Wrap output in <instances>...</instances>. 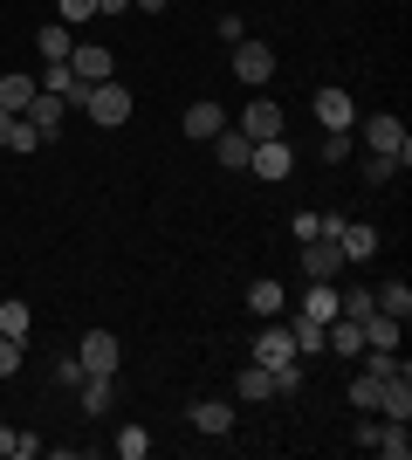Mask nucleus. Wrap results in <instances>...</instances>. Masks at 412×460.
<instances>
[{
  "instance_id": "1",
  "label": "nucleus",
  "mask_w": 412,
  "mask_h": 460,
  "mask_svg": "<svg viewBox=\"0 0 412 460\" xmlns=\"http://www.w3.org/2000/svg\"><path fill=\"white\" fill-rule=\"evenodd\" d=\"M364 145H372L378 158H399V172H406V165H412V137H406V124H399L392 111L364 117Z\"/></svg>"
},
{
  "instance_id": "2",
  "label": "nucleus",
  "mask_w": 412,
  "mask_h": 460,
  "mask_svg": "<svg viewBox=\"0 0 412 460\" xmlns=\"http://www.w3.org/2000/svg\"><path fill=\"white\" fill-rule=\"evenodd\" d=\"M83 111L97 117L103 131H118L124 117H131V90H124L118 76H103V83H90V96H83Z\"/></svg>"
},
{
  "instance_id": "3",
  "label": "nucleus",
  "mask_w": 412,
  "mask_h": 460,
  "mask_svg": "<svg viewBox=\"0 0 412 460\" xmlns=\"http://www.w3.org/2000/svg\"><path fill=\"white\" fill-rule=\"evenodd\" d=\"M76 358H83V371H90V378H118V365H124V344L110 337V330H90V337L76 344Z\"/></svg>"
},
{
  "instance_id": "4",
  "label": "nucleus",
  "mask_w": 412,
  "mask_h": 460,
  "mask_svg": "<svg viewBox=\"0 0 412 460\" xmlns=\"http://www.w3.org/2000/svg\"><path fill=\"white\" fill-rule=\"evenodd\" d=\"M234 76L248 83V90H261V83L275 76V49H268V41H255V35H241L234 41Z\"/></svg>"
},
{
  "instance_id": "5",
  "label": "nucleus",
  "mask_w": 412,
  "mask_h": 460,
  "mask_svg": "<svg viewBox=\"0 0 412 460\" xmlns=\"http://www.w3.org/2000/svg\"><path fill=\"white\" fill-rule=\"evenodd\" d=\"M241 137H289V124H282V103H275V96H255V103H248V111H241V124H234Z\"/></svg>"
},
{
  "instance_id": "6",
  "label": "nucleus",
  "mask_w": 412,
  "mask_h": 460,
  "mask_svg": "<svg viewBox=\"0 0 412 460\" xmlns=\"http://www.w3.org/2000/svg\"><path fill=\"white\" fill-rule=\"evenodd\" d=\"M248 172H255V179H289L295 172V145H289V137H261L255 158H248Z\"/></svg>"
},
{
  "instance_id": "7",
  "label": "nucleus",
  "mask_w": 412,
  "mask_h": 460,
  "mask_svg": "<svg viewBox=\"0 0 412 460\" xmlns=\"http://www.w3.org/2000/svg\"><path fill=\"white\" fill-rule=\"evenodd\" d=\"M302 275H310V282H337V275H344V248H337V241H323V234H316V241H302Z\"/></svg>"
},
{
  "instance_id": "8",
  "label": "nucleus",
  "mask_w": 412,
  "mask_h": 460,
  "mask_svg": "<svg viewBox=\"0 0 412 460\" xmlns=\"http://www.w3.org/2000/svg\"><path fill=\"white\" fill-rule=\"evenodd\" d=\"M69 69H76L83 83H103V76H118V56H110L103 41H76V49H69Z\"/></svg>"
},
{
  "instance_id": "9",
  "label": "nucleus",
  "mask_w": 412,
  "mask_h": 460,
  "mask_svg": "<svg viewBox=\"0 0 412 460\" xmlns=\"http://www.w3.org/2000/svg\"><path fill=\"white\" fill-rule=\"evenodd\" d=\"M310 111H316V124H323V131H351V124H357V103L337 90V83H330V90H316Z\"/></svg>"
},
{
  "instance_id": "10",
  "label": "nucleus",
  "mask_w": 412,
  "mask_h": 460,
  "mask_svg": "<svg viewBox=\"0 0 412 460\" xmlns=\"http://www.w3.org/2000/svg\"><path fill=\"white\" fill-rule=\"evenodd\" d=\"M41 90H48V96H62L69 111H83V96H90V83H83L76 69H69V62H48V69H41Z\"/></svg>"
},
{
  "instance_id": "11",
  "label": "nucleus",
  "mask_w": 412,
  "mask_h": 460,
  "mask_svg": "<svg viewBox=\"0 0 412 460\" xmlns=\"http://www.w3.org/2000/svg\"><path fill=\"white\" fill-rule=\"evenodd\" d=\"M337 248H344V261H372V254H378V227H364V220H337Z\"/></svg>"
},
{
  "instance_id": "12",
  "label": "nucleus",
  "mask_w": 412,
  "mask_h": 460,
  "mask_svg": "<svg viewBox=\"0 0 412 460\" xmlns=\"http://www.w3.org/2000/svg\"><path fill=\"white\" fill-rule=\"evenodd\" d=\"M255 365H268V371L302 365V358H295V344H289V330H261V337H255Z\"/></svg>"
},
{
  "instance_id": "13",
  "label": "nucleus",
  "mask_w": 412,
  "mask_h": 460,
  "mask_svg": "<svg viewBox=\"0 0 412 460\" xmlns=\"http://www.w3.org/2000/svg\"><path fill=\"white\" fill-rule=\"evenodd\" d=\"M206 145H214V158L227 172H248V158H255V137H241V131H220V137H206Z\"/></svg>"
},
{
  "instance_id": "14",
  "label": "nucleus",
  "mask_w": 412,
  "mask_h": 460,
  "mask_svg": "<svg viewBox=\"0 0 412 460\" xmlns=\"http://www.w3.org/2000/svg\"><path fill=\"white\" fill-rule=\"evenodd\" d=\"M193 426L206 433V440H227V433H234V405H220V399H199V405H193Z\"/></svg>"
},
{
  "instance_id": "15",
  "label": "nucleus",
  "mask_w": 412,
  "mask_h": 460,
  "mask_svg": "<svg viewBox=\"0 0 412 460\" xmlns=\"http://www.w3.org/2000/svg\"><path fill=\"white\" fill-rule=\"evenodd\" d=\"M227 131V111H220V103H206V96H199L193 111H186V137H199V145H206V137H220Z\"/></svg>"
},
{
  "instance_id": "16",
  "label": "nucleus",
  "mask_w": 412,
  "mask_h": 460,
  "mask_svg": "<svg viewBox=\"0 0 412 460\" xmlns=\"http://www.w3.org/2000/svg\"><path fill=\"white\" fill-rule=\"evenodd\" d=\"M62 111H69V103H62V96H48V90H35V103H28V111H21V117H28V124H35V131H41V137H56V124H62Z\"/></svg>"
},
{
  "instance_id": "17",
  "label": "nucleus",
  "mask_w": 412,
  "mask_h": 460,
  "mask_svg": "<svg viewBox=\"0 0 412 460\" xmlns=\"http://www.w3.org/2000/svg\"><path fill=\"white\" fill-rule=\"evenodd\" d=\"M399 330H406V323H399V316H385V309H372V316H364V344H372V350H399Z\"/></svg>"
},
{
  "instance_id": "18",
  "label": "nucleus",
  "mask_w": 412,
  "mask_h": 460,
  "mask_svg": "<svg viewBox=\"0 0 412 460\" xmlns=\"http://www.w3.org/2000/svg\"><path fill=\"white\" fill-rule=\"evenodd\" d=\"M289 344H295V358H316V350H323V323L295 309V323H289Z\"/></svg>"
},
{
  "instance_id": "19",
  "label": "nucleus",
  "mask_w": 412,
  "mask_h": 460,
  "mask_svg": "<svg viewBox=\"0 0 412 460\" xmlns=\"http://www.w3.org/2000/svg\"><path fill=\"white\" fill-rule=\"evenodd\" d=\"M35 90H41V83L35 76H0V111H28V103H35Z\"/></svg>"
},
{
  "instance_id": "20",
  "label": "nucleus",
  "mask_w": 412,
  "mask_h": 460,
  "mask_svg": "<svg viewBox=\"0 0 412 460\" xmlns=\"http://www.w3.org/2000/svg\"><path fill=\"white\" fill-rule=\"evenodd\" d=\"M302 316L330 323V316H337V282H310V296H302Z\"/></svg>"
},
{
  "instance_id": "21",
  "label": "nucleus",
  "mask_w": 412,
  "mask_h": 460,
  "mask_svg": "<svg viewBox=\"0 0 412 460\" xmlns=\"http://www.w3.org/2000/svg\"><path fill=\"white\" fill-rule=\"evenodd\" d=\"M282 303H289L282 282H248V309H255V316H282Z\"/></svg>"
},
{
  "instance_id": "22",
  "label": "nucleus",
  "mask_w": 412,
  "mask_h": 460,
  "mask_svg": "<svg viewBox=\"0 0 412 460\" xmlns=\"http://www.w3.org/2000/svg\"><path fill=\"white\" fill-rule=\"evenodd\" d=\"M234 392H241V399H275V371H268V365H248V371L234 378Z\"/></svg>"
},
{
  "instance_id": "23",
  "label": "nucleus",
  "mask_w": 412,
  "mask_h": 460,
  "mask_svg": "<svg viewBox=\"0 0 412 460\" xmlns=\"http://www.w3.org/2000/svg\"><path fill=\"white\" fill-rule=\"evenodd\" d=\"M35 49H41L48 62H69V49H76V41H69V28H62V21H48V28L35 35Z\"/></svg>"
},
{
  "instance_id": "24",
  "label": "nucleus",
  "mask_w": 412,
  "mask_h": 460,
  "mask_svg": "<svg viewBox=\"0 0 412 460\" xmlns=\"http://www.w3.org/2000/svg\"><path fill=\"white\" fill-rule=\"evenodd\" d=\"M372 296H378V309H385V316H399V323L412 316V288H406V282H385V288H372Z\"/></svg>"
},
{
  "instance_id": "25",
  "label": "nucleus",
  "mask_w": 412,
  "mask_h": 460,
  "mask_svg": "<svg viewBox=\"0 0 412 460\" xmlns=\"http://www.w3.org/2000/svg\"><path fill=\"white\" fill-rule=\"evenodd\" d=\"M110 454H118V460H145V454H152V433H145V426H124L118 440H110Z\"/></svg>"
},
{
  "instance_id": "26",
  "label": "nucleus",
  "mask_w": 412,
  "mask_h": 460,
  "mask_svg": "<svg viewBox=\"0 0 412 460\" xmlns=\"http://www.w3.org/2000/svg\"><path fill=\"white\" fill-rule=\"evenodd\" d=\"M110 385H118V378H83V412H90V420L110 412Z\"/></svg>"
},
{
  "instance_id": "27",
  "label": "nucleus",
  "mask_w": 412,
  "mask_h": 460,
  "mask_svg": "<svg viewBox=\"0 0 412 460\" xmlns=\"http://www.w3.org/2000/svg\"><path fill=\"white\" fill-rule=\"evenodd\" d=\"M28 454H41L35 433H14V426H0V460H28Z\"/></svg>"
},
{
  "instance_id": "28",
  "label": "nucleus",
  "mask_w": 412,
  "mask_h": 460,
  "mask_svg": "<svg viewBox=\"0 0 412 460\" xmlns=\"http://www.w3.org/2000/svg\"><path fill=\"white\" fill-rule=\"evenodd\" d=\"M378 385H385V378H372V371H357V378H351V405H357V412H378Z\"/></svg>"
},
{
  "instance_id": "29",
  "label": "nucleus",
  "mask_w": 412,
  "mask_h": 460,
  "mask_svg": "<svg viewBox=\"0 0 412 460\" xmlns=\"http://www.w3.org/2000/svg\"><path fill=\"white\" fill-rule=\"evenodd\" d=\"M0 337H28V303H14V296L0 303Z\"/></svg>"
},
{
  "instance_id": "30",
  "label": "nucleus",
  "mask_w": 412,
  "mask_h": 460,
  "mask_svg": "<svg viewBox=\"0 0 412 460\" xmlns=\"http://www.w3.org/2000/svg\"><path fill=\"white\" fill-rule=\"evenodd\" d=\"M21 358H28V337H0V378H14Z\"/></svg>"
},
{
  "instance_id": "31",
  "label": "nucleus",
  "mask_w": 412,
  "mask_h": 460,
  "mask_svg": "<svg viewBox=\"0 0 412 460\" xmlns=\"http://www.w3.org/2000/svg\"><path fill=\"white\" fill-rule=\"evenodd\" d=\"M35 145H48V137H41L28 117H14V137H7V152H35Z\"/></svg>"
},
{
  "instance_id": "32",
  "label": "nucleus",
  "mask_w": 412,
  "mask_h": 460,
  "mask_svg": "<svg viewBox=\"0 0 412 460\" xmlns=\"http://www.w3.org/2000/svg\"><path fill=\"white\" fill-rule=\"evenodd\" d=\"M56 7H62V28H83V21L97 14V0H56Z\"/></svg>"
},
{
  "instance_id": "33",
  "label": "nucleus",
  "mask_w": 412,
  "mask_h": 460,
  "mask_svg": "<svg viewBox=\"0 0 412 460\" xmlns=\"http://www.w3.org/2000/svg\"><path fill=\"white\" fill-rule=\"evenodd\" d=\"M323 158H330V165H344V158H351V131H330V137H323Z\"/></svg>"
},
{
  "instance_id": "34",
  "label": "nucleus",
  "mask_w": 412,
  "mask_h": 460,
  "mask_svg": "<svg viewBox=\"0 0 412 460\" xmlns=\"http://www.w3.org/2000/svg\"><path fill=\"white\" fill-rule=\"evenodd\" d=\"M392 172H399V158H378V152L364 158V179H372V186H385V179H392Z\"/></svg>"
},
{
  "instance_id": "35",
  "label": "nucleus",
  "mask_w": 412,
  "mask_h": 460,
  "mask_svg": "<svg viewBox=\"0 0 412 460\" xmlns=\"http://www.w3.org/2000/svg\"><path fill=\"white\" fill-rule=\"evenodd\" d=\"M289 227H295V241H316V234H323V213H295Z\"/></svg>"
},
{
  "instance_id": "36",
  "label": "nucleus",
  "mask_w": 412,
  "mask_h": 460,
  "mask_svg": "<svg viewBox=\"0 0 412 460\" xmlns=\"http://www.w3.org/2000/svg\"><path fill=\"white\" fill-rule=\"evenodd\" d=\"M56 378H62V385H83L90 371H83V358H62V365H56Z\"/></svg>"
},
{
  "instance_id": "37",
  "label": "nucleus",
  "mask_w": 412,
  "mask_h": 460,
  "mask_svg": "<svg viewBox=\"0 0 412 460\" xmlns=\"http://www.w3.org/2000/svg\"><path fill=\"white\" fill-rule=\"evenodd\" d=\"M7 137H14V111H0V152H7Z\"/></svg>"
},
{
  "instance_id": "38",
  "label": "nucleus",
  "mask_w": 412,
  "mask_h": 460,
  "mask_svg": "<svg viewBox=\"0 0 412 460\" xmlns=\"http://www.w3.org/2000/svg\"><path fill=\"white\" fill-rule=\"evenodd\" d=\"M131 7H145V14H165V7H172V0H131Z\"/></svg>"
},
{
  "instance_id": "39",
  "label": "nucleus",
  "mask_w": 412,
  "mask_h": 460,
  "mask_svg": "<svg viewBox=\"0 0 412 460\" xmlns=\"http://www.w3.org/2000/svg\"><path fill=\"white\" fill-rule=\"evenodd\" d=\"M124 7H131V0H97V14H124Z\"/></svg>"
}]
</instances>
